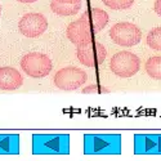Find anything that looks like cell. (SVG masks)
Masks as SVG:
<instances>
[{"instance_id":"6da1fadb","label":"cell","mask_w":161,"mask_h":161,"mask_svg":"<svg viewBox=\"0 0 161 161\" xmlns=\"http://www.w3.org/2000/svg\"><path fill=\"white\" fill-rule=\"evenodd\" d=\"M34 155H67L70 153L69 134H34Z\"/></svg>"},{"instance_id":"7a4b0ae2","label":"cell","mask_w":161,"mask_h":161,"mask_svg":"<svg viewBox=\"0 0 161 161\" xmlns=\"http://www.w3.org/2000/svg\"><path fill=\"white\" fill-rule=\"evenodd\" d=\"M84 153L120 155L121 153V136L120 134H85Z\"/></svg>"},{"instance_id":"3957f363","label":"cell","mask_w":161,"mask_h":161,"mask_svg":"<svg viewBox=\"0 0 161 161\" xmlns=\"http://www.w3.org/2000/svg\"><path fill=\"white\" fill-rule=\"evenodd\" d=\"M21 69L30 77L42 79L50 74L53 69V63L47 54H43V53L39 52H32L22 57Z\"/></svg>"},{"instance_id":"277c9868","label":"cell","mask_w":161,"mask_h":161,"mask_svg":"<svg viewBox=\"0 0 161 161\" xmlns=\"http://www.w3.org/2000/svg\"><path fill=\"white\" fill-rule=\"evenodd\" d=\"M139 67L141 59L138 56L126 50L117 52L110 61V70L114 72V75L123 79L134 76L139 71Z\"/></svg>"},{"instance_id":"5b68a950","label":"cell","mask_w":161,"mask_h":161,"mask_svg":"<svg viewBox=\"0 0 161 161\" xmlns=\"http://www.w3.org/2000/svg\"><path fill=\"white\" fill-rule=\"evenodd\" d=\"M111 40L120 47H134L137 45L142 39V31L137 25L130 22H119L110 29Z\"/></svg>"},{"instance_id":"8992f818","label":"cell","mask_w":161,"mask_h":161,"mask_svg":"<svg viewBox=\"0 0 161 161\" xmlns=\"http://www.w3.org/2000/svg\"><path fill=\"white\" fill-rule=\"evenodd\" d=\"M88 75L79 67L69 66L61 69L54 75V85L64 92H72L81 88L86 83Z\"/></svg>"},{"instance_id":"52a82bcc","label":"cell","mask_w":161,"mask_h":161,"mask_svg":"<svg viewBox=\"0 0 161 161\" xmlns=\"http://www.w3.org/2000/svg\"><path fill=\"white\" fill-rule=\"evenodd\" d=\"M76 54L80 63L86 67H96L103 63L107 57V50L103 44L92 39L81 45H77Z\"/></svg>"},{"instance_id":"ba28073f","label":"cell","mask_w":161,"mask_h":161,"mask_svg":"<svg viewBox=\"0 0 161 161\" xmlns=\"http://www.w3.org/2000/svg\"><path fill=\"white\" fill-rule=\"evenodd\" d=\"M48 29V21L42 13H27L18 22V30L26 37H39Z\"/></svg>"},{"instance_id":"9c48e42d","label":"cell","mask_w":161,"mask_h":161,"mask_svg":"<svg viewBox=\"0 0 161 161\" xmlns=\"http://www.w3.org/2000/svg\"><path fill=\"white\" fill-rule=\"evenodd\" d=\"M134 153L161 155V134H136Z\"/></svg>"},{"instance_id":"30bf717a","label":"cell","mask_w":161,"mask_h":161,"mask_svg":"<svg viewBox=\"0 0 161 161\" xmlns=\"http://www.w3.org/2000/svg\"><path fill=\"white\" fill-rule=\"evenodd\" d=\"M66 35L70 42L75 45H81V44L89 42V40H92L93 36H94L90 26L83 17H80L79 19L71 22L67 26Z\"/></svg>"},{"instance_id":"8fae6325","label":"cell","mask_w":161,"mask_h":161,"mask_svg":"<svg viewBox=\"0 0 161 161\" xmlns=\"http://www.w3.org/2000/svg\"><path fill=\"white\" fill-rule=\"evenodd\" d=\"M23 84V77L18 70L13 67H0V89L16 90Z\"/></svg>"},{"instance_id":"7c38bea8","label":"cell","mask_w":161,"mask_h":161,"mask_svg":"<svg viewBox=\"0 0 161 161\" xmlns=\"http://www.w3.org/2000/svg\"><path fill=\"white\" fill-rule=\"evenodd\" d=\"M81 17L88 22L93 34H97L101 30H103L107 26V23H108V19H110L107 12H104L103 9H99V8H93L90 10L84 12Z\"/></svg>"},{"instance_id":"4fadbf2b","label":"cell","mask_w":161,"mask_h":161,"mask_svg":"<svg viewBox=\"0 0 161 161\" xmlns=\"http://www.w3.org/2000/svg\"><path fill=\"white\" fill-rule=\"evenodd\" d=\"M19 144L18 134H0V155H18Z\"/></svg>"},{"instance_id":"5bb4252c","label":"cell","mask_w":161,"mask_h":161,"mask_svg":"<svg viewBox=\"0 0 161 161\" xmlns=\"http://www.w3.org/2000/svg\"><path fill=\"white\" fill-rule=\"evenodd\" d=\"M50 9L53 13H56L58 16H74L80 12L81 9V4H67V3H59L57 0H52L50 3Z\"/></svg>"},{"instance_id":"9a60e30c","label":"cell","mask_w":161,"mask_h":161,"mask_svg":"<svg viewBox=\"0 0 161 161\" xmlns=\"http://www.w3.org/2000/svg\"><path fill=\"white\" fill-rule=\"evenodd\" d=\"M146 72L155 80H161V57H151L147 61Z\"/></svg>"},{"instance_id":"2e32d148","label":"cell","mask_w":161,"mask_h":161,"mask_svg":"<svg viewBox=\"0 0 161 161\" xmlns=\"http://www.w3.org/2000/svg\"><path fill=\"white\" fill-rule=\"evenodd\" d=\"M147 44L151 49L161 52V26L152 29L147 35Z\"/></svg>"},{"instance_id":"e0dca14e","label":"cell","mask_w":161,"mask_h":161,"mask_svg":"<svg viewBox=\"0 0 161 161\" xmlns=\"http://www.w3.org/2000/svg\"><path fill=\"white\" fill-rule=\"evenodd\" d=\"M104 5L115 10H124L134 4V0H102Z\"/></svg>"},{"instance_id":"ac0fdd59","label":"cell","mask_w":161,"mask_h":161,"mask_svg":"<svg viewBox=\"0 0 161 161\" xmlns=\"http://www.w3.org/2000/svg\"><path fill=\"white\" fill-rule=\"evenodd\" d=\"M110 90L108 89H106V88H101L98 85H94V84H92V85H88L86 88L83 89V93L84 94H89V93H94V94H97V93H108Z\"/></svg>"},{"instance_id":"d6986e66","label":"cell","mask_w":161,"mask_h":161,"mask_svg":"<svg viewBox=\"0 0 161 161\" xmlns=\"http://www.w3.org/2000/svg\"><path fill=\"white\" fill-rule=\"evenodd\" d=\"M153 9L157 14L161 17V0H156L155 2V5H153Z\"/></svg>"},{"instance_id":"ffe728a7","label":"cell","mask_w":161,"mask_h":161,"mask_svg":"<svg viewBox=\"0 0 161 161\" xmlns=\"http://www.w3.org/2000/svg\"><path fill=\"white\" fill-rule=\"evenodd\" d=\"M59 3H67V4H76V3H80L81 0H57Z\"/></svg>"},{"instance_id":"44dd1931","label":"cell","mask_w":161,"mask_h":161,"mask_svg":"<svg viewBox=\"0 0 161 161\" xmlns=\"http://www.w3.org/2000/svg\"><path fill=\"white\" fill-rule=\"evenodd\" d=\"M17 2H19V3H25V4H31V3L37 2V0H17Z\"/></svg>"},{"instance_id":"7402d4cb","label":"cell","mask_w":161,"mask_h":161,"mask_svg":"<svg viewBox=\"0 0 161 161\" xmlns=\"http://www.w3.org/2000/svg\"><path fill=\"white\" fill-rule=\"evenodd\" d=\"M0 13H2V5H0Z\"/></svg>"}]
</instances>
